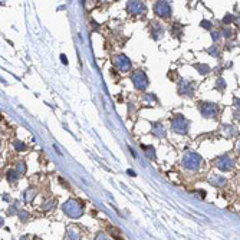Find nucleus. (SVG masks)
<instances>
[{"instance_id":"obj_1","label":"nucleus","mask_w":240,"mask_h":240,"mask_svg":"<svg viewBox=\"0 0 240 240\" xmlns=\"http://www.w3.org/2000/svg\"><path fill=\"white\" fill-rule=\"evenodd\" d=\"M62 208L68 216H70V217H79V216H82V213H83L82 204L79 203V201H76V200H68L66 203L62 206Z\"/></svg>"},{"instance_id":"obj_2","label":"nucleus","mask_w":240,"mask_h":240,"mask_svg":"<svg viewBox=\"0 0 240 240\" xmlns=\"http://www.w3.org/2000/svg\"><path fill=\"white\" fill-rule=\"evenodd\" d=\"M200 162H201V158L194 153H188L184 158V166L187 168H191V170H196V168H199Z\"/></svg>"},{"instance_id":"obj_3","label":"nucleus","mask_w":240,"mask_h":240,"mask_svg":"<svg viewBox=\"0 0 240 240\" xmlns=\"http://www.w3.org/2000/svg\"><path fill=\"white\" fill-rule=\"evenodd\" d=\"M133 82L135 83V88H137V89H144V88L147 86L148 81H147V76H145L141 70H137V72L133 75Z\"/></svg>"},{"instance_id":"obj_4","label":"nucleus","mask_w":240,"mask_h":240,"mask_svg":"<svg viewBox=\"0 0 240 240\" xmlns=\"http://www.w3.org/2000/svg\"><path fill=\"white\" fill-rule=\"evenodd\" d=\"M114 63H115V66L118 68L121 72H125V70H128L129 68H131V62H129L125 56H122V55L116 56L115 61H114Z\"/></svg>"},{"instance_id":"obj_5","label":"nucleus","mask_w":240,"mask_h":240,"mask_svg":"<svg viewBox=\"0 0 240 240\" xmlns=\"http://www.w3.org/2000/svg\"><path fill=\"white\" fill-rule=\"evenodd\" d=\"M170 12H171V9L168 6V3H166V2H158L155 4V13H157L158 16H161V17L170 16Z\"/></svg>"},{"instance_id":"obj_6","label":"nucleus","mask_w":240,"mask_h":240,"mask_svg":"<svg viewBox=\"0 0 240 240\" xmlns=\"http://www.w3.org/2000/svg\"><path fill=\"white\" fill-rule=\"evenodd\" d=\"M173 129L177 131V133H186L187 131V121L183 118V116H177L175 120L173 121Z\"/></svg>"},{"instance_id":"obj_7","label":"nucleus","mask_w":240,"mask_h":240,"mask_svg":"<svg viewBox=\"0 0 240 240\" xmlns=\"http://www.w3.org/2000/svg\"><path fill=\"white\" fill-rule=\"evenodd\" d=\"M201 112L206 116H211L216 114V107L213 103H204V105H201Z\"/></svg>"},{"instance_id":"obj_8","label":"nucleus","mask_w":240,"mask_h":240,"mask_svg":"<svg viewBox=\"0 0 240 240\" xmlns=\"http://www.w3.org/2000/svg\"><path fill=\"white\" fill-rule=\"evenodd\" d=\"M129 9H131L134 13H137V12H142V10H144V6H142V3H140V2H131V3H129Z\"/></svg>"},{"instance_id":"obj_9","label":"nucleus","mask_w":240,"mask_h":240,"mask_svg":"<svg viewBox=\"0 0 240 240\" xmlns=\"http://www.w3.org/2000/svg\"><path fill=\"white\" fill-rule=\"evenodd\" d=\"M7 178L10 180V181H15V180L19 178V174H17L16 171H9V173H7Z\"/></svg>"},{"instance_id":"obj_10","label":"nucleus","mask_w":240,"mask_h":240,"mask_svg":"<svg viewBox=\"0 0 240 240\" xmlns=\"http://www.w3.org/2000/svg\"><path fill=\"white\" fill-rule=\"evenodd\" d=\"M35 196H36V191H35V190H32V193H30V190H27V191H26V201H30Z\"/></svg>"},{"instance_id":"obj_11","label":"nucleus","mask_w":240,"mask_h":240,"mask_svg":"<svg viewBox=\"0 0 240 240\" xmlns=\"http://www.w3.org/2000/svg\"><path fill=\"white\" fill-rule=\"evenodd\" d=\"M17 214H19L22 221H26V219H27V213L26 211H17Z\"/></svg>"},{"instance_id":"obj_12","label":"nucleus","mask_w":240,"mask_h":240,"mask_svg":"<svg viewBox=\"0 0 240 240\" xmlns=\"http://www.w3.org/2000/svg\"><path fill=\"white\" fill-rule=\"evenodd\" d=\"M15 148H16V149H25L26 145L23 144V142H20V141H19V142H15Z\"/></svg>"},{"instance_id":"obj_13","label":"nucleus","mask_w":240,"mask_h":240,"mask_svg":"<svg viewBox=\"0 0 240 240\" xmlns=\"http://www.w3.org/2000/svg\"><path fill=\"white\" fill-rule=\"evenodd\" d=\"M95 240H109V239H108V236H107V234H103V233H99V234L96 236V239H95Z\"/></svg>"},{"instance_id":"obj_14","label":"nucleus","mask_w":240,"mask_h":240,"mask_svg":"<svg viewBox=\"0 0 240 240\" xmlns=\"http://www.w3.org/2000/svg\"><path fill=\"white\" fill-rule=\"evenodd\" d=\"M201 26H204L206 29H210V27H211V23H210V22H206V20H204V22H201Z\"/></svg>"},{"instance_id":"obj_15","label":"nucleus","mask_w":240,"mask_h":240,"mask_svg":"<svg viewBox=\"0 0 240 240\" xmlns=\"http://www.w3.org/2000/svg\"><path fill=\"white\" fill-rule=\"evenodd\" d=\"M61 59H62V62L65 63V65H68V58L65 56V55H61Z\"/></svg>"},{"instance_id":"obj_16","label":"nucleus","mask_w":240,"mask_h":240,"mask_svg":"<svg viewBox=\"0 0 240 240\" xmlns=\"http://www.w3.org/2000/svg\"><path fill=\"white\" fill-rule=\"evenodd\" d=\"M230 20H232V17H230V16H227V17H224V19H223V22H224V23H229Z\"/></svg>"},{"instance_id":"obj_17","label":"nucleus","mask_w":240,"mask_h":240,"mask_svg":"<svg viewBox=\"0 0 240 240\" xmlns=\"http://www.w3.org/2000/svg\"><path fill=\"white\" fill-rule=\"evenodd\" d=\"M128 174H129V175H135V173H134L133 170H128Z\"/></svg>"},{"instance_id":"obj_18","label":"nucleus","mask_w":240,"mask_h":240,"mask_svg":"<svg viewBox=\"0 0 240 240\" xmlns=\"http://www.w3.org/2000/svg\"><path fill=\"white\" fill-rule=\"evenodd\" d=\"M3 224H4V223H3V219H2V217H0V227H2V226H3Z\"/></svg>"}]
</instances>
